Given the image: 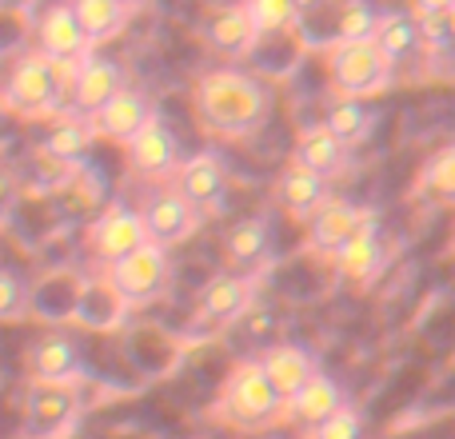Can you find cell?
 Instances as JSON below:
<instances>
[{"label": "cell", "mask_w": 455, "mask_h": 439, "mask_svg": "<svg viewBox=\"0 0 455 439\" xmlns=\"http://www.w3.org/2000/svg\"><path fill=\"white\" fill-rule=\"evenodd\" d=\"M196 112L216 132L243 136L267 116V92L240 68H212L196 80Z\"/></svg>", "instance_id": "1"}, {"label": "cell", "mask_w": 455, "mask_h": 439, "mask_svg": "<svg viewBox=\"0 0 455 439\" xmlns=\"http://www.w3.org/2000/svg\"><path fill=\"white\" fill-rule=\"evenodd\" d=\"M283 400L275 395V387L267 384L264 368L259 360H240L224 379V392H220V403L216 411L228 419V424L243 427V432H256V427L272 424L280 416Z\"/></svg>", "instance_id": "2"}, {"label": "cell", "mask_w": 455, "mask_h": 439, "mask_svg": "<svg viewBox=\"0 0 455 439\" xmlns=\"http://www.w3.org/2000/svg\"><path fill=\"white\" fill-rule=\"evenodd\" d=\"M80 419V392L76 379L48 384L32 379L24 395V435L28 439H64Z\"/></svg>", "instance_id": "3"}, {"label": "cell", "mask_w": 455, "mask_h": 439, "mask_svg": "<svg viewBox=\"0 0 455 439\" xmlns=\"http://www.w3.org/2000/svg\"><path fill=\"white\" fill-rule=\"evenodd\" d=\"M4 104L8 112H16V116H52L56 108H60L64 92L60 84L52 80V68H48V56L32 52V56H20V60L12 64V72H8L4 80Z\"/></svg>", "instance_id": "4"}, {"label": "cell", "mask_w": 455, "mask_h": 439, "mask_svg": "<svg viewBox=\"0 0 455 439\" xmlns=\"http://www.w3.org/2000/svg\"><path fill=\"white\" fill-rule=\"evenodd\" d=\"M108 280H112V288L124 296L128 307L152 304L168 283V248H160V243H152V240L140 243L136 251H128L116 264H108Z\"/></svg>", "instance_id": "5"}, {"label": "cell", "mask_w": 455, "mask_h": 439, "mask_svg": "<svg viewBox=\"0 0 455 439\" xmlns=\"http://www.w3.org/2000/svg\"><path fill=\"white\" fill-rule=\"evenodd\" d=\"M392 60L376 48V40H339L331 52V80L344 96H368L384 88Z\"/></svg>", "instance_id": "6"}, {"label": "cell", "mask_w": 455, "mask_h": 439, "mask_svg": "<svg viewBox=\"0 0 455 439\" xmlns=\"http://www.w3.org/2000/svg\"><path fill=\"white\" fill-rule=\"evenodd\" d=\"M140 243H148L144 220H140V212H132V208H124V204H112L108 212H100L96 224L88 227V248H92V256L104 259V264H116L120 256L136 251Z\"/></svg>", "instance_id": "7"}, {"label": "cell", "mask_w": 455, "mask_h": 439, "mask_svg": "<svg viewBox=\"0 0 455 439\" xmlns=\"http://www.w3.org/2000/svg\"><path fill=\"white\" fill-rule=\"evenodd\" d=\"M176 192L188 200L196 212H212L224 204L228 192V168L216 152H196V156L176 164Z\"/></svg>", "instance_id": "8"}, {"label": "cell", "mask_w": 455, "mask_h": 439, "mask_svg": "<svg viewBox=\"0 0 455 439\" xmlns=\"http://www.w3.org/2000/svg\"><path fill=\"white\" fill-rule=\"evenodd\" d=\"M124 148H128V168H132L136 176H144V180H160V176L176 172V164H180V144H176L172 128L160 124L156 116H152Z\"/></svg>", "instance_id": "9"}, {"label": "cell", "mask_w": 455, "mask_h": 439, "mask_svg": "<svg viewBox=\"0 0 455 439\" xmlns=\"http://www.w3.org/2000/svg\"><path fill=\"white\" fill-rule=\"evenodd\" d=\"M336 272L352 283H371L387 264V251H384V240H379V224L376 216H363V224L355 227V235H347L336 251Z\"/></svg>", "instance_id": "10"}, {"label": "cell", "mask_w": 455, "mask_h": 439, "mask_svg": "<svg viewBox=\"0 0 455 439\" xmlns=\"http://www.w3.org/2000/svg\"><path fill=\"white\" fill-rule=\"evenodd\" d=\"M140 220H144V232H148L152 243H160V248H172V243L188 240V235L196 232L200 212L176 188H164V192H156V196L144 204Z\"/></svg>", "instance_id": "11"}, {"label": "cell", "mask_w": 455, "mask_h": 439, "mask_svg": "<svg viewBox=\"0 0 455 439\" xmlns=\"http://www.w3.org/2000/svg\"><path fill=\"white\" fill-rule=\"evenodd\" d=\"M120 88H128V84H124V72H120L116 60H104V56H84L76 84L68 88L72 112H76V116H88V120H92L96 112H100L104 104H108L112 96L120 92Z\"/></svg>", "instance_id": "12"}, {"label": "cell", "mask_w": 455, "mask_h": 439, "mask_svg": "<svg viewBox=\"0 0 455 439\" xmlns=\"http://www.w3.org/2000/svg\"><path fill=\"white\" fill-rule=\"evenodd\" d=\"M72 320L80 323V328L88 331H112L124 323L128 315V304L124 296H120L116 288H112L108 275H100V280H84L76 288V304H72Z\"/></svg>", "instance_id": "13"}, {"label": "cell", "mask_w": 455, "mask_h": 439, "mask_svg": "<svg viewBox=\"0 0 455 439\" xmlns=\"http://www.w3.org/2000/svg\"><path fill=\"white\" fill-rule=\"evenodd\" d=\"M148 120H152L148 96L136 92V88H120V92L92 116V128H96V136H104V140L128 144L144 124H148Z\"/></svg>", "instance_id": "14"}, {"label": "cell", "mask_w": 455, "mask_h": 439, "mask_svg": "<svg viewBox=\"0 0 455 439\" xmlns=\"http://www.w3.org/2000/svg\"><path fill=\"white\" fill-rule=\"evenodd\" d=\"M259 368H264L267 384L275 387V395L291 400L320 371V360L299 344H275V347H267V355H259Z\"/></svg>", "instance_id": "15"}, {"label": "cell", "mask_w": 455, "mask_h": 439, "mask_svg": "<svg viewBox=\"0 0 455 439\" xmlns=\"http://www.w3.org/2000/svg\"><path fill=\"white\" fill-rule=\"evenodd\" d=\"M36 44L40 56L56 60V56H88L92 52V40L84 36L72 4H52L44 8V16L36 20Z\"/></svg>", "instance_id": "16"}, {"label": "cell", "mask_w": 455, "mask_h": 439, "mask_svg": "<svg viewBox=\"0 0 455 439\" xmlns=\"http://www.w3.org/2000/svg\"><path fill=\"white\" fill-rule=\"evenodd\" d=\"M347 403V392L339 379H331L328 371H315L304 387H299L291 400H283L288 408V419L291 424H304V427H315L320 419H328L331 411H339Z\"/></svg>", "instance_id": "17"}, {"label": "cell", "mask_w": 455, "mask_h": 439, "mask_svg": "<svg viewBox=\"0 0 455 439\" xmlns=\"http://www.w3.org/2000/svg\"><path fill=\"white\" fill-rule=\"evenodd\" d=\"M251 307V280L240 272H220L200 291V312L212 323H232Z\"/></svg>", "instance_id": "18"}, {"label": "cell", "mask_w": 455, "mask_h": 439, "mask_svg": "<svg viewBox=\"0 0 455 439\" xmlns=\"http://www.w3.org/2000/svg\"><path fill=\"white\" fill-rule=\"evenodd\" d=\"M28 371L32 379H48V384H64V379L80 376V347L68 336H40L28 347Z\"/></svg>", "instance_id": "19"}, {"label": "cell", "mask_w": 455, "mask_h": 439, "mask_svg": "<svg viewBox=\"0 0 455 439\" xmlns=\"http://www.w3.org/2000/svg\"><path fill=\"white\" fill-rule=\"evenodd\" d=\"M275 200L283 204V212L307 220L315 208L328 204L331 196H328V180H323V176H315V172H307V168L291 164V168H283L280 180H275Z\"/></svg>", "instance_id": "20"}, {"label": "cell", "mask_w": 455, "mask_h": 439, "mask_svg": "<svg viewBox=\"0 0 455 439\" xmlns=\"http://www.w3.org/2000/svg\"><path fill=\"white\" fill-rule=\"evenodd\" d=\"M291 164H299V168H307V172L331 180V176H339L347 168V144L336 140L323 124H312L296 140V160H291Z\"/></svg>", "instance_id": "21"}, {"label": "cell", "mask_w": 455, "mask_h": 439, "mask_svg": "<svg viewBox=\"0 0 455 439\" xmlns=\"http://www.w3.org/2000/svg\"><path fill=\"white\" fill-rule=\"evenodd\" d=\"M363 216L368 212L355 208L352 200H328L323 208H315V212L307 216V224H312V248L336 251L347 235H355V227L363 224Z\"/></svg>", "instance_id": "22"}, {"label": "cell", "mask_w": 455, "mask_h": 439, "mask_svg": "<svg viewBox=\"0 0 455 439\" xmlns=\"http://www.w3.org/2000/svg\"><path fill=\"white\" fill-rule=\"evenodd\" d=\"M267 243H272V232H267L264 220L259 216L240 220V224H232L224 235V259L243 275L267 259Z\"/></svg>", "instance_id": "23"}, {"label": "cell", "mask_w": 455, "mask_h": 439, "mask_svg": "<svg viewBox=\"0 0 455 439\" xmlns=\"http://www.w3.org/2000/svg\"><path fill=\"white\" fill-rule=\"evenodd\" d=\"M204 36H208V44H212L216 52H224V56H243L251 44H256L259 32H256V24H251L248 8H243V4H232V8H220V12L208 20Z\"/></svg>", "instance_id": "24"}, {"label": "cell", "mask_w": 455, "mask_h": 439, "mask_svg": "<svg viewBox=\"0 0 455 439\" xmlns=\"http://www.w3.org/2000/svg\"><path fill=\"white\" fill-rule=\"evenodd\" d=\"M92 140H96V128H92V120L88 116H60L52 124V132L44 136V148L40 152L64 168V164H76Z\"/></svg>", "instance_id": "25"}, {"label": "cell", "mask_w": 455, "mask_h": 439, "mask_svg": "<svg viewBox=\"0 0 455 439\" xmlns=\"http://www.w3.org/2000/svg\"><path fill=\"white\" fill-rule=\"evenodd\" d=\"M68 4H72L80 28H84V36L92 40V44L112 40L120 28H124V20H128V4H124V0H68Z\"/></svg>", "instance_id": "26"}, {"label": "cell", "mask_w": 455, "mask_h": 439, "mask_svg": "<svg viewBox=\"0 0 455 439\" xmlns=\"http://www.w3.org/2000/svg\"><path fill=\"white\" fill-rule=\"evenodd\" d=\"M371 40H376L379 52L395 64V60H408V56L419 48V28H416V20H411V16L392 12V16H379V20H376Z\"/></svg>", "instance_id": "27"}, {"label": "cell", "mask_w": 455, "mask_h": 439, "mask_svg": "<svg viewBox=\"0 0 455 439\" xmlns=\"http://www.w3.org/2000/svg\"><path fill=\"white\" fill-rule=\"evenodd\" d=\"M323 128H328L336 140H344L347 148H352V144H360L363 136L371 132V112L363 108L360 96H344V100H336L328 108V116H323Z\"/></svg>", "instance_id": "28"}, {"label": "cell", "mask_w": 455, "mask_h": 439, "mask_svg": "<svg viewBox=\"0 0 455 439\" xmlns=\"http://www.w3.org/2000/svg\"><path fill=\"white\" fill-rule=\"evenodd\" d=\"M424 192L443 204H455V144L440 148L432 156V164L424 168Z\"/></svg>", "instance_id": "29"}, {"label": "cell", "mask_w": 455, "mask_h": 439, "mask_svg": "<svg viewBox=\"0 0 455 439\" xmlns=\"http://www.w3.org/2000/svg\"><path fill=\"white\" fill-rule=\"evenodd\" d=\"M28 307H32V288L12 272V267H0V323L24 320Z\"/></svg>", "instance_id": "30"}, {"label": "cell", "mask_w": 455, "mask_h": 439, "mask_svg": "<svg viewBox=\"0 0 455 439\" xmlns=\"http://www.w3.org/2000/svg\"><path fill=\"white\" fill-rule=\"evenodd\" d=\"M243 8H248L256 32H280L288 24H296L299 16L296 0H243Z\"/></svg>", "instance_id": "31"}, {"label": "cell", "mask_w": 455, "mask_h": 439, "mask_svg": "<svg viewBox=\"0 0 455 439\" xmlns=\"http://www.w3.org/2000/svg\"><path fill=\"white\" fill-rule=\"evenodd\" d=\"M363 416L352 408V403H344L339 411H331L328 419H320L315 427H307V439H363Z\"/></svg>", "instance_id": "32"}, {"label": "cell", "mask_w": 455, "mask_h": 439, "mask_svg": "<svg viewBox=\"0 0 455 439\" xmlns=\"http://www.w3.org/2000/svg\"><path fill=\"white\" fill-rule=\"evenodd\" d=\"M376 20H379V16L371 12V4H363V0H347V4L339 8L336 36L339 40H371V32H376Z\"/></svg>", "instance_id": "33"}, {"label": "cell", "mask_w": 455, "mask_h": 439, "mask_svg": "<svg viewBox=\"0 0 455 439\" xmlns=\"http://www.w3.org/2000/svg\"><path fill=\"white\" fill-rule=\"evenodd\" d=\"M416 28H419V44L427 52H443L451 44V32L443 24V16H416Z\"/></svg>", "instance_id": "34"}, {"label": "cell", "mask_w": 455, "mask_h": 439, "mask_svg": "<svg viewBox=\"0 0 455 439\" xmlns=\"http://www.w3.org/2000/svg\"><path fill=\"white\" fill-rule=\"evenodd\" d=\"M16 192H20V188H16V180L4 172V168H0V216H4L8 208L16 204Z\"/></svg>", "instance_id": "35"}, {"label": "cell", "mask_w": 455, "mask_h": 439, "mask_svg": "<svg viewBox=\"0 0 455 439\" xmlns=\"http://www.w3.org/2000/svg\"><path fill=\"white\" fill-rule=\"evenodd\" d=\"M455 0H411V8H416V16H443Z\"/></svg>", "instance_id": "36"}, {"label": "cell", "mask_w": 455, "mask_h": 439, "mask_svg": "<svg viewBox=\"0 0 455 439\" xmlns=\"http://www.w3.org/2000/svg\"><path fill=\"white\" fill-rule=\"evenodd\" d=\"M443 24H448V32H451V44H455V4L443 12Z\"/></svg>", "instance_id": "37"}, {"label": "cell", "mask_w": 455, "mask_h": 439, "mask_svg": "<svg viewBox=\"0 0 455 439\" xmlns=\"http://www.w3.org/2000/svg\"><path fill=\"white\" fill-rule=\"evenodd\" d=\"M315 4H323V0H296L299 12H307V8H315Z\"/></svg>", "instance_id": "38"}, {"label": "cell", "mask_w": 455, "mask_h": 439, "mask_svg": "<svg viewBox=\"0 0 455 439\" xmlns=\"http://www.w3.org/2000/svg\"><path fill=\"white\" fill-rule=\"evenodd\" d=\"M4 112H8V104H4V92H0V116H4Z\"/></svg>", "instance_id": "39"}]
</instances>
